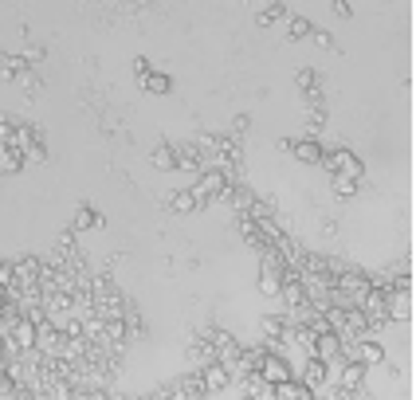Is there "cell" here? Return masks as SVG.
<instances>
[{
    "label": "cell",
    "mask_w": 416,
    "mask_h": 400,
    "mask_svg": "<svg viewBox=\"0 0 416 400\" xmlns=\"http://www.w3.org/2000/svg\"><path fill=\"white\" fill-rule=\"evenodd\" d=\"M224 188H228V177H224V169H204L201 181L193 185V196L196 205H213V200H220Z\"/></svg>",
    "instance_id": "obj_1"
},
{
    "label": "cell",
    "mask_w": 416,
    "mask_h": 400,
    "mask_svg": "<svg viewBox=\"0 0 416 400\" xmlns=\"http://www.w3.org/2000/svg\"><path fill=\"white\" fill-rule=\"evenodd\" d=\"M334 290H338V295H349V298H357V302H361V298H366L369 290H373V279H369L366 271H342V275H334Z\"/></svg>",
    "instance_id": "obj_2"
},
{
    "label": "cell",
    "mask_w": 416,
    "mask_h": 400,
    "mask_svg": "<svg viewBox=\"0 0 416 400\" xmlns=\"http://www.w3.org/2000/svg\"><path fill=\"white\" fill-rule=\"evenodd\" d=\"M310 345H315V358H322L326 365H338V361L346 358V341H342V338H338V333H334V330L318 333V338L310 341Z\"/></svg>",
    "instance_id": "obj_3"
},
{
    "label": "cell",
    "mask_w": 416,
    "mask_h": 400,
    "mask_svg": "<svg viewBox=\"0 0 416 400\" xmlns=\"http://www.w3.org/2000/svg\"><path fill=\"white\" fill-rule=\"evenodd\" d=\"M130 302L122 298V290H111V295H94V314L102 322H111V318H126Z\"/></svg>",
    "instance_id": "obj_4"
},
{
    "label": "cell",
    "mask_w": 416,
    "mask_h": 400,
    "mask_svg": "<svg viewBox=\"0 0 416 400\" xmlns=\"http://www.w3.org/2000/svg\"><path fill=\"white\" fill-rule=\"evenodd\" d=\"M322 165H330V173H342V177H354V181H361V161H357L349 149H334V154H326V161Z\"/></svg>",
    "instance_id": "obj_5"
},
{
    "label": "cell",
    "mask_w": 416,
    "mask_h": 400,
    "mask_svg": "<svg viewBox=\"0 0 416 400\" xmlns=\"http://www.w3.org/2000/svg\"><path fill=\"white\" fill-rule=\"evenodd\" d=\"M385 314H389V322H408L412 318V295H400V290L385 287Z\"/></svg>",
    "instance_id": "obj_6"
},
{
    "label": "cell",
    "mask_w": 416,
    "mask_h": 400,
    "mask_svg": "<svg viewBox=\"0 0 416 400\" xmlns=\"http://www.w3.org/2000/svg\"><path fill=\"white\" fill-rule=\"evenodd\" d=\"M259 330H264V349H267V353H279L283 333H287V318H283V314H267L264 322H259Z\"/></svg>",
    "instance_id": "obj_7"
},
{
    "label": "cell",
    "mask_w": 416,
    "mask_h": 400,
    "mask_svg": "<svg viewBox=\"0 0 416 400\" xmlns=\"http://www.w3.org/2000/svg\"><path fill=\"white\" fill-rule=\"evenodd\" d=\"M326 377H330V365L322 358H303V384L306 389H322Z\"/></svg>",
    "instance_id": "obj_8"
},
{
    "label": "cell",
    "mask_w": 416,
    "mask_h": 400,
    "mask_svg": "<svg viewBox=\"0 0 416 400\" xmlns=\"http://www.w3.org/2000/svg\"><path fill=\"white\" fill-rule=\"evenodd\" d=\"M201 373H204V384H208V396H213V392H224V389H228V381H232V369L224 365V361L204 365Z\"/></svg>",
    "instance_id": "obj_9"
},
{
    "label": "cell",
    "mask_w": 416,
    "mask_h": 400,
    "mask_svg": "<svg viewBox=\"0 0 416 400\" xmlns=\"http://www.w3.org/2000/svg\"><path fill=\"white\" fill-rule=\"evenodd\" d=\"M259 373H264V381H271V384L291 381V365L279 358V353H267V358H264V365H259Z\"/></svg>",
    "instance_id": "obj_10"
},
{
    "label": "cell",
    "mask_w": 416,
    "mask_h": 400,
    "mask_svg": "<svg viewBox=\"0 0 416 400\" xmlns=\"http://www.w3.org/2000/svg\"><path fill=\"white\" fill-rule=\"evenodd\" d=\"M291 154H295L303 165H322V161H326L322 145H318L315 137H303V142H295V145H291Z\"/></svg>",
    "instance_id": "obj_11"
},
{
    "label": "cell",
    "mask_w": 416,
    "mask_h": 400,
    "mask_svg": "<svg viewBox=\"0 0 416 400\" xmlns=\"http://www.w3.org/2000/svg\"><path fill=\"white\" fill-rule=\"evenodd\" d=\"M165 208L169 212H177V216H189V212H196V196H193V188H181V193H169L165 196Z\"/></svg>",
    "instance_id": "obj_12"
},
{
    "label": "cell",
    "mask_w": 416,
    "mask_h": 400,
    "mask_svg": "<svg viewBox=\"0 0 416 400\" xmlns=\"http://www.w3.org/2000/svg\"><path fill=\"white\" fill-rule=\"evenodd\" d=\"M236 232L244 236V244L255 247V251L264 247V236H259V228H255V216L252 212H236Z\"/></svg>",
    "instance_id": "obj_13"
},
{
    "label": "cell",
    "mask_w": 416,
    "mask_h": 400,
    "mask_svg": "<svg viewBox=\"0 0 416 400\" xmlns=\"http://www.w3.org/2000/svg\"><path fill=\"white\" fill-rule=\"evenodd\" d=\"M295 267L303 275H326V271H330V259L318 256V251H303V256L295 259Z\"/></svg>",
    "instance_id": "obj_14"
},
{
    "label": "cell",
    "mask_w": 416,
    "mask_h": 400,
    "mask_svg": "<svg viewBox=\"0 0 416 400\" xmlns=\"http://www.w3.org/2000/svg\"><path fill=\"white\" fill-rule=\"evenodd\" d=\"M189 358H193L196 365L204 369V365H213V361H220V353H216V345H213L208 338H196L193 345H189Z\"/></svg>",
    "instance_id": "obj_15"
},
{
    "label": "cell",
    "mask_w": 416,
    "mask_h": 400,
    "mask_svg": "<svg viewBox=\"0 0 416 400\" xmlns=\"http://www.w3.org/2000/svg\"><path fill=\"white\" fill-rule=\"evenodd\" d=\"M283 267H291V263H287V256H283L279 247H271V244L259 247V271H279L283 275Z\"/></svg>",
    "instance_id": "obj_16"
},
{
    "label": "cell",
    "mask_w": 416,
    "mask_h": 400,
    "mask_svg": "<svg viewBox=\"0 0 416 400\" xmlns=\"http://www.w3.org/2000/svg\"><path fill=\"white\" fill-rule=\"evenodd\" d=\"M177 396H185V400H204V396H208V384H204V373H189L185 381H181Z\"/></svg>",
    "instance_id": "obj_17"
},
{
    "label": "cell",
    "mask_w": 416,
    "mask_h": 400,
    "mask_svg": "<svg viewBox=\"0 0 416 400\" xmlns=\"http://www.w3.org/2000/svg\"><path fill=\"white\" fill-rule=\"evenodd\" d=\"M0 71H4V79H24V75H32V63H28V55H4L0 59Z\"/></svg>",
    "instance_id": "obj_18"
},
{
    "label": "cell",
    "mask_w": 416,
    "mask_h": 400,
    "mask_svg": "<svg viewBox=\"0 0 416 400\" xmlns=\"http://www.w3.org/2000/svg\"><path fill=\"white\" fill-rule=\"evenodd\" d=\"M315 396V389H306V384H298L295 377L283 384H275V400H310Z\"/></svg>",
    "instance_id": "obj_19"
},
{
    "label": "cell",
    "mask_w": 416,
    "mask_h": 400,
    "mask_svg": "<svg viewBox=\"0 0 416 400\" xmlns=\"http://www.w3.org/2000/svg\"><path fill=\"white\" fill-rule=\"evenodd\" d=\"M366 361H357V358H349L346 365H342V384H346V389H357V384L366 381Z\"/></svg>",
    "instance_id": "obj_20"
},
{
    "label": "cell",
    "mask_w": 416,
    "mask_h": 400,
    "mask_svg": "<svg viewBox=\"0 0 416 400\" xmlns=\"http://www.w3.org/2000/svg\"><path fill=\"white\" fill-rule=\"evenodd\" d=\"M43 307H47V314H67V310H75V295H67V290L43 295Z\"/></svg>",
    "instance_id": "obj_21"
},
{
    "label": "cell",
    "mask_w": 416,
    "mask_h": 400,
    "mask_svg": "<svg viewBox=\"0 0 416 400\" xmlns=\"http://www.w3.org/2000/svg\"><path fill=\"white\" fill-rule=\"evenodd\" d=\"M150 161H153V169L169 173V169H177V149H173V145H157L150 154Z\"/></svg>",
    "instance_id": "obj_22"
},
{
    "label": "cell",
    "mask_w": 416,
    "mask_h": 400,
    "mask_svg": "<svg viewBox=\"0 0 416 400\" xmlns=\"http://www.w3.org/2000/svg\"><path fill=\"white\" fill-rule=\"evenodd\" d=\"M287 16V4H279V0H275V4H264V8L255 12V28H271L275 20H283Z\"/></svg>",
    "instance_id": "obj_23"
},
{
    "label": "cell",
    "mask_w": 416,
    "mask_h": 400,
    "mask_svg": "<svg viewBox=\"0 0 416 400\" xmlns=\"http://www.w3.org/2000/svg\"><path fill=\"white\" fill-rule=\"evenodd\" d=\"M366 330H369L366 310H361V307H349V310H346V333H357V338H366Z\"/></svg>",
    "instance_id": "obj_24"
},
{
    "label": "cell",
    "mask_w": 416,
    "mask_h": 400,
    "mask_svg": "<svg viewBox=\"0 0 416 400\" xmlns=\"http://www.w3.org/2000/svg\"><path fill=\"white\" fill-rule=\"evenodd\" d=\"M142 83V91H150V94H169L173 91V79L169 75H157V71H150L145 79H137Z\"/></svg>",
    "instance_id": "obj_25"
},
{
    "label": "cell",
    "mask_w": 416,
    "mask_h": 400,
    "mask_svg": "<svg viewBox=\"0 0 416 400\" xmlns=\"http://www.w3.org/2000/svg\"><path fill=\"white\" fill-rule=\"evenodd\" d=\"M354 358H357V361H366V365H381V361H385V349L377 345V341H366V338H361V345H357Z\"/></svg>",
    "instance_id": "obj_26"
},
{
    "label": "cell",
    "mask_w": 416,
    "mask_h": 400,
    "mask_svg": "<svg viewBox=\"0 0 416 400\" xmlns=\"http://www.w3.org/2000/svg\"><path fill=\"white\" fill-rule=\"evenodd\" d=\"M28 165V157L20 154V149H4V154H0V173H4V177H12V173H20Z\"/></svg>",
    "instance_id": "obj_27"
},
{
    "label": "cell",
    "mask_w": 416,
    "mask_h": 400,
    "mask_svg": "<svg viewBox=\"0 0 416 400\" xmlns=\"http://www.w3.org/2000/svg\"><path fill=\"white\" fill-rule=\"evenodd\" d=\"M228 205L236 208V212H252V208H255V193H252V188H232Z\"/></svg>",
    "instance_id": "obj_28"
},
{
    "label": "cell",
    "mask_w": 416,
    "mask_h": 400,
    "mask_svg": "<svg viewBox=\"0 0 416 400\" xmlns=\"http://www.w3.org/2000/svg\"><path fill=\"white\" fill-rule=\"evenodd\" d=\"M71 228H75V232H91V228H102V216H94L91 212V208H79V212H75V220H71Z\"/></svg>",
    "instance_id": "obj_29"
},
{
    "label": "cell",
    "mask_w": 416,
    "mask_h": 400,
    "mask_svg": "<svg viewBox=\"0 0 416 400\" xmlns=\"http://www.w3.org/2000/svg\"><path fill=\"white\" fill-rule=\"evenodd\" d=\"M287 35H291V40H310V35H315V24H310L306 16H295L287 24Z\"/></svg>",
    "instance_id": "obj_30"
},
{
    "label": "cell",
    "mask_w": 416,
    "mask_h": 400,
    "mask_svg": "<svg viewBox=\"0 0 416 400\" xmlns=\"http://www.w3.org/2000/svg\"><path fill=\"white\" fill-rule=\"evenodd\" d=\"M295 86H298L303 94H310V91H318L322 83H318V75H315L310 67H298V71H295Z\"/></svg>",
    "instance_id": "obj_31"
},
{
    "label": "cell",
    "mask_w": 416,
    "mask_h": 400,
    "mask_svg": "<svg viewBox=\"0 0 416 400\" xmlns=\"http://www.w3.org/2000/svg\"><path fill=\"white\" fill-rule=\"evenodd\" d=\"M259 290H264V295H279V290H283V275L279 271H259Z\"/></svg>",
    "instance_id": "obj_32"
},
{
    "label": "cell",
    "mask_w": 416,
    "mask_h": 400,
    "mask_svg": "<svg viewBox=\"0 0 416 400\" xmlns=\"http://www.w3.org/2000/svg\"><path fill=\"white\" fill-rule=\"evenodd\" d=\"M330 181H334V193L338 196H357V188H361L354 177H342V173H330Z\"/></svg>",
    "instance_id": "obj_33"
},
{
    "label": "cell",
    "mask_w": 416,
    "mask_h": 400,
    "mask_svg": "<svg viewBox=\"0 0 416 400\" xmlns=\"http://www.w3.org/2000/svg\"><path fill=\"white\" fill-rule=\"evenodd\" d=\"M106 338H111V341H130L126 318H111V322H106Z\"/></svg>",
    "instance_id": "obj_34"
},
{
    "label": "cell",
    "mask_w": 416,
    "mask_h": 400,
    "mask_svg": "<svg viewBox=\"0 0 416 400\" xmlns=\"http://www.w3.org/2000/svg\"><path fill=\"white\" fill-rule=\"evenodd\" d=\"M247 130H252V118H247V114H236V122H232V134H247Z\"/></svg>",
    "instance_id": "obj_35"
},
{
    "label": "cell",
    "mask_w": 416,
    "mask_h": 400,
    "mask_svg": "<svg viewBox=\"0 0 416 400\" xmlns=\"http://www.w3.org/2000/svg\"><path fill=\"white\" fill-rule=\"evenodd\" d=\"M334 12H338V16H354V4H349V0H334Z\"/></svg>",
    "instance_id": "obj_36"
},
{
    "label": "cell",
    "mask_w": 416,
    "mask_h": 400,
    "mask_svg": "<svg viewBox=\"0 0 416 400\" xmlns=\"http://www.w3.org/2000/svg\"><path fill=\"white\" fill-rule=\"evenodd\" d=\"M310 40H315L318 47H326V52H330V47H334V40H330V35H326V32H315V35H310Z\"/></svg>",
    "instance_id": "obj_37"
},
{
    "label": "cell",
    "mask_w": 416,
    "mask_h": 400,
    "mask_svg": "<svg viewBox=\"0 0 416 400\" xmlns=\"http://www.w3.org/2000/svg\"><path fill=\"white\" fill-rule=\"evenodd\" d=\"M63 333H67V338H79V333H83V322H63Z\"/></svg>",
    "instance_id": "obj_38"
}]
</instances>
